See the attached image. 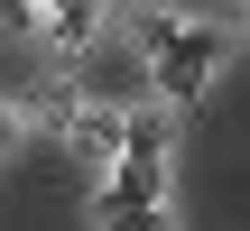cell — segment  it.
Here are the masks:
<instances>
[{"label":"cell","instance_id":"52a82bcc","mask_svg":"<svg viewBox=\"0 0 250 231\" xmlns=\"http://www.w3.org/2000/svg\"><path fill=\"white\" fill-rule=\"evenodd\" d=\"M0 111H9V102H0Z\"/></svg>","mask_w":250,"mask_h":231},{"label":"cell","instance_id":"277c9868","mask_svg":"<svg viewBox=\"0 0 250 231\" xmlns=\"http://www.w3.org/2000/svg\"><path fill=\"white\" fill-rule=\"evenodd\" d=\"M102 9H111V0H56V9H46V37H56L65 56H93V37H102Z\"/></svg>","mask_w":250,"mask_h":231},{"label":"cell","instance_id":"5b68a950","mask_svg":"<svg viewBox=\"0 0 250 231\" xmlns=\"http://www.w3.org/2000/svg\"><path fill=\"white\" fill-rule=\"evenodd\" d=\"M121 157H167V102H158V111H148V102L130 111V130H121Z\"/></svg>","mask_w":250,"mask_h":231},{"label":"cell","instance_id":"7a4b0ae2","mask_svg":"<svg viewBox=\"0 0 250 231\" xmlns=\"http://www.w3.org/2000/svg\"><path fill=\"white\" fill-rule=\"evenodd\" d=\"M121 130H130V111H111V102H74L65 111V148L102 157V167H121Z\"/></svg>","mask_w":250,"mask_h":231},{"label":"cell","instance_id":"8992f818","mask_svg":"<svg viewBox=\"0 0 250 231\" xmlns=\"http://www.w3.org/2000/svg\"><path fill=\"white\" fill-rule=\"evenodd\" d=\"M37 19H46L37 0H0V28H37Z\"/></svg>","mask_w":250,"mask_h":231},{"label":"cell","instance_id":"6da1fadb","mask_svg":"<svg viewBox=\"0 0 250 231\" xmlns=\"http://www.w3.org/2000/svg\"><path fill=\"white\" fill-rule=\"evenodd\" d=\"M130 28H139V46H148V93H158L167 111L204 102V83H213V74H223V56H232V37H223L213 19H176V9H130Z\"/></svg>","mask_w":250,"mask_h":231},{"label":"cell","instance_id":"3957f363","mask_svg":"<svg viewBox=\"0 0 250 231\" xmlns=\"http://www.w3.org/2000/svg\"><path fill=\"white\" fill-rule=\"evenodd\" d=\"M93 231H176V213H167V204H139V194L93 185Z\"/></svg>","mask_w":250,"mask_h":231}]
</instances>
